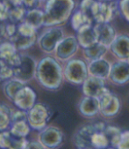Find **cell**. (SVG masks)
Instances as JSON below:
<instances>
[{"label": "cell", "mask_w": 129, "mask_h": 149, "mask_svg": "<svg viewBox=\"0 0 129 149\" xmlns=\"http://www.w3.org/2000/svg\"><path fill=\"white\" fill-rule=\"evenodd\" d=\"M74 6L73 0H48L44 12V26H52L65 22Z\"/></svg>", "instance_id": "obj_2"}, {"label": "cell", "mask_w": 129, "mask_h": 149, "mask_svg": "<svg viewBox=\"0 0 129 149\" xmlns=\"http://www.w3.org/2000/svg\"><path fill=\"white\" fill-rule=\"evenodd\" d=\"M39 141L48 149H55L59 147L63 140V134L56 127L48 126L42 129L39 134Z\"/></svg>", "instance_id": "obj_9"}, {"label": "cell", "mask_w": 129, "mask_h": 149, "mask_svg": "<svg viewBox=\"0 0 129 149\" xmlns=\"http://www.w3.org/2000/svg\"><path fill=\"white\" fill-rule=\"evenodd\" d=\"M100 113L105 116H115L120 109V102L117 96L112 95L109 90L104 93L99 98Z\"/></svg>", "instance_id": "obj_12"}, {"label": "cell", "mask_w": 129, "mask_h": 149, "mask_svg": "<svg viewBox=\"0 0 129 149\" xmlns=\"http://www.w3.org/2000/svg\"><path fill=\"white\" fill-rule=\"evenodd\" d=\"M106 125L103 123H98L94 125H84L80 128L74 136V144L80 149V148H92L91 139L93 134L97 131H105Z\"/></svg>", "instance_id": "obj_6"}, {"label": "cell", "mask_w": 129, "mask_h": 149, "mask_svg": "<svg viewBox=\"0 0 129 149\" xmlns=\"http://www.w3.org/2000/svg\"><path fill=\"white\" fill-rule=\"evenodd\" d=\"M27 143L25 138L14 136L11 132H0V148L2 149H23Z\"/></svg>", "instance_id": "obj_16"}, {"label": "cell", "mask_w": 129, "mask_h": 149, "mask_svg": "<svg viewBox=\"0 0 129 149\" xmlns=\"http://www.w3.org/2000/svg\"><path fill=\"white\" fill-rule=\"evenodd\" d=\"M37 0H22V3L26 7H33Z\"/></svg>", "instance_id": "obj_40"}, {"label": "cell", "mask_w": 129, "mask_h": 149, "mask_svg": "<svg viewBox=\"0 0 129 149\" xmlns=\"http://www.w3.org/2000/svg\"><path fill=\"white\" fill-rule=\"evenodd\" d=\"M111 70V64L103 57L91 61L88 66V72L90 76L97 77L102 79H106L110 76Z\"/></svg>", "instance_id": "obj_14"}, {"label": "cell", "mask_w": 129, "mask_h": 149, "mask_svg": "<svg viewBox=\"0 0 129 149\" xmlns=\"http://www.w3.org/2000/svg\"><path fill=\"white\" fill-rule=\"evenodd\" d=\"M18 49L12 42H5L0 44V58L10 65L13 59L19 55Z\"/></svg>", "instance_id": "obj_22"}, {"label": "cell", "mask_w": 129, "mask_h": 149, "mask_svg": "<svg viewBox=\"0 0 129 149\" xmlns=\"http://www.w3.org/2000/svg\"><path fill=\"white\" fill-rule=\"evenodd\" d=\"M9 8L5 4L0 2V21H4L9 19Z\"/></svg>", "instance_id": "obj_37"}, {"label": "cell", "mask_w": 129, "mask_h": 149, "mask_svg": "<svg viewBox=\"0 0 129 149\" xmlns=\"http://www.w3.org/2000/svg\"><path fill=\"white\" fill-rule=\"evenodd\" d=\"M12 112L9 108L0 103V132L6 131L12 123Z\"/></svg>", "instance_id": "obj_30"}, {"label": "cell", "mask_w": 129, "mask_h": 149, "mask_svg": "<svg viewBox=\"0 0 129 149\" xmlns=\"http://www.w3.org/2000/svg\"><path fill=\"white\" fill-rule=\"evenodd\" d=\"M36 102V94L29 86H25L17 93L13 99L14 104L22 110L28 111L34 105Z\"/></svg>", "instance_id": "obj_10"}, {"label": "cell", "mask_w": 129, "mask_h": 149, "mask_svg": "<svg viewBox=\"0 0 129 149\" xmlns=\"http://www.w3.org/2000/svg\"><path fill=\"white\" fill-rule=\"evenodd\" d=\"M64 75L70 82L74 84H81L87 79L88 67L82 60L73 59L68 63L64 71Z\"/></svg>", "instance_id": "obj_7"}, {"label": "cell", "mask_w": 129, "mask_h": 149, "mask_svg": "<svg viewBox=\"0 0 129 149\" xmlns=\"http://www.w3.org/2000/svg\"><path fill=\"white\" fill-rule=\"evenodd\" d=\"M104 149H118V148H117V147H114V146H107V147H106V148H104Z\"/></svg>", "instance_id": "obj_42"}, {"label": "cell", "mask_w": 129, "mask_h": 149, "mask_svg": "<svg viewBox=\"0 0 129 149\" xmlns=\"http://www.w3.org/2000/svg\"><path fill=\"white\" fill-rule=\"evenodd\" d=\"M37 65L34 59L25 54H19V63L12 67L13 77L24 83L30 81L36 74Z\"/></svg>", "instance_id": "obj_5"}, {"label": "cell", "mask_w": 129, "mask_h": 149, "mask_svg": "<svg viewBox=\"0 0 129 149\" xmlns=\"http://www.w3.org/2000/svg\"><path fill=\"white\" fill-rule=\"evenodd\" d=\"M78 41L74 36L64 37L55 49V55L60 60L65 61L70 59L78 49Z\"/></svg>", "instance_id": "obj_11"}, {"label": "cell", "mask_w": 129, "mask_h": 149, "mask_svg": "<svg viewBox=\"0 0 129 149\" xmlns=\"http://www.w3.org/2000/svg\"><path fill=\"white\" fill-rule=\"evenodd\" d=\"M80 112L88 117L94 116L100 112V104L99 99L96 97L85 96L79 104Z\"/></svg>", "instance_id": "obj_20"}, {"label": "cell", "mask_w": 129, "mask_h": 149, "mask_svg": "<svg viewBox=\"0 0 129 149\" xmlns=\"http://www.w3.org/2000/svg\"><path fill=\"white\" fill-rule=\"evenodd\" d=\"M36 76L40 84L47 89L55 90L62 81V71L54 58L47 56L39 62Z\"/></svg>", "instance_id": "obj_1"}, {"label": "cell", "mask_w": 129, "mask_h": 149, "mask_svg": "<svg viewBox=\"0 0 129 149\" xmlns=\"http://www.w3.org/2000/svg\"><path fill=\"white\" fill-rule=\"evenodd\" d=\"M80 149H90V148H80Z\"/></svg>", "instance_id": "obj_43"}, {"label": "cell", "mask_w": 129, "mask_h": 149, "mask_svg": "<svg viewBox=\"0 0 129 149\" xmlns=\"http://www.w3.org/2000/svg\"><path fill=\"white\" fill-rule=\"evenodd\" d=\"M13 77L12 68L0 58V81H6Z\"/></svg>", "instance_id": "obj_32"}, {"label": "cell", "mask_w": 129, "mask_h": 149, "mask_svg": "<svg viewBox=\"0 0 129 149\" xmlns=\"http://www.w3.org/2000/svg\"><path fill=\"white\" fill-rule=\"evenodd\" d=\"M108 47L101 44L99 42H97L92 46L84 49V55L88 59H90L91 61L97 60V59L102 58L105 54L106 53Z\"/></svg>", "instance_id": "obj_24"}, {"label": "cell", "mask_w": 129, "mask_h": 149, "mask_svg": "<svg viewBox=\"0 0 129 149\" xmlns=\"http://www.w3.org/2000/svg\"><path fill=\"white\" fill-rule=\"evenodd\" d=\"M23 149H45L40 141H27Z\"/></svg>", "instance_id": "obj_39"}, {"label": "cell", "mask_w": 129, "mask_h": 149, "mask_svg": "<svg viewBox=\"0 0 129 149\" xmlns=\"http://www.w3.org/2000/svg\"><path fill=\"white\" fill-rule=\"evenodd\" d=\"M113 54L120 60H129V37L119 36L115 38L110 46Z\"/></svg>", "instance_id": "obj_19"}, {"label": "cell", "mask_w": 129, "mask_h": 149, "mask_svg": "<svg viewBox=\"0 0 129 149\" xmlns=\"http://www.w3.org/2000/svg\"><path fill=\"white\" fill-rule=\"evenodd\" d=\"M10 132L14 136L19 138H25L30 132V125L27 121H19V122L12 123V127Z\"/></svg>", "instance_id": "obj_27"}, {"label": "cell", "mask_w": 129, "mask_h": 149, "mask_svg": "<svg viewBox=\"0 0 129 149\" xmlns=\"http://www.w3.org/2000/svg\"><path fill=\"white\" fill-rule=\"evenodd\" d=\"M108 89L105 86L104 79L90 76L83 82V92L85 96L99 98Z\"/></svg>", "instance_id": "obj_13"}, {"label": "cell", "mask_w": 129, "mask_h": 149, "mask_svg": "<svg viewBox=\"0 0 129 149\" xmlns=\"http://www.w3.org/2000/svg\"><path fill=\"white\" fill-rule=\"evenodd\" d=\"M7 1L12 6H21L22 3V0H7Z\"/></svg>", "instance_id": "obj_41"}, {"label": "cell", "mask_w": 129, "mask_h": 149, "mask_svg": "<svg viewBox=\"0 0 129 149\" xmlns=\"http://www.w3.org/2000/svg\"><path fill=\"white\" fill-rule=\"evenodd\" d=\"M17 33H19L23 36L33 37V36H36V29L24 21L23 23H20L17 26Z\"/></svg>", "instance_id": "obj_33"}, {"label": "cell", "mask_w": 129, "mask_h": 149, "mask_svg": "<svg viewBox=\"0 0 129 149\" xmlns=\"http://www.w3.org/2000/svg\"><path fill=\"white\" fill-rule=\"evenodd\" d=\"M25 86L26 85L24 82H22L15 78H12V79H7L6 81V83L4 84V86H3V90H4L5 95L10 100L13 101L17 93Z\"/></svg>", "instance_id": "obj_23"}, {"label": "cell", "mask_w": 129, "mask_h": 149, "mask_svg": "<svg viewBox=\"0 0 129 149\" xmlns=\"http://www.w3.org/2000/svg\"><path fill=\"white\" fill-rule=\"evenodd\" d=\"M24 21L38 29L41 26H44V12L38 9L29 10L26 13Z\"/></svg>", "instance_id": "obj_21"}, {"label": "cell", "mask_w": 129, "mask_h": 149, "mask_svg": "<svg viewBox=\"0 0 129 149\" xmlns=\"http://www.w3.org/2000/svg\"><path fill=\"white\" fill-rule=\"evenodd\" d=\"M120 11L127 21H129V0H122L120 2Z\"/></svg>", "instance_id": "obj_38"}, {"label": "cell", "mask_w": 129, "mask_h": 149, "mask_svg": "<svg viewBox=\"0 0 129 149\" xmlns=\"http://www.w3.org/2000/svg\"><path fill=\"white\" fill-rule=\"evenodd\" d=\"M0 32H1V30H0Z\"/></svg>", "instance_id": "obj_44"}, {"label": "cell", "mask_w": 129, "mask_h": 149, "mask_svg": "<svg viewBox=\"0 0 129 149\" xmlns=\"http://www.w3.org/2000/svg\"><path fill=\"white\" fill-rule=\"evenodd\" d=\"M71 25L72 27L76 31H78L79 29L86 25H92V22L90 19L80 10L74 13L71 19Z\"/></svg>", "instance_id": "obj_28"}, {"label": "cell", "mask_w": 129, "mask_h": 149, "mask_svg": "<svg viewBox=\"0 0 129 149\" xmlns=\"http://www.w3.org/2000/svg\"><path fill=\"white\" fill-rule=\"evenodd\" d=\"M104 132L108 138L110 146L117 147L121 138V131L115 126H106Z\"/></svg>", "instance_id": "obj_29"}, {"label": "cell", "mask_w": 129, "mask_h": 149, "mask_svg": "<svg viewBox=\"0 0 129 149\" xmlns=\"http://www.w3.org/2000/svg\"><path fill=\"white\" fill-rule=\"evenodd\" d=\"M80 10L92 23H108L113 17V8L111 5L95 0H83Z\"/></svg>", "instance_id": "obj_3"}, {"label": "cell", "mask_w": 129, "mask_h": 149, "mask_svg": "<svg viewBox=\"0 0 129 149\" xmlns=\"http://www.w3.org/2000/svg\"><path fill=\"white\" fill-rule=\"evenodd\" d=\"M77 39L78 41L79 45H81L84 49L89 48L98 42V36H97L94 26L86 25L81 27L77 31Z\"/></svg>", "instance_id": "obj_18"}, {"label": "cell", "mask_w": 129, "mask_h": 149, "mask_svg": "<svg viewBox=\"0 0 129 149\" xmlns=\"http://www.w3.org/2000/svg\"><path fill=\"white\" fill-rule=\"evenodd\" d=\"M3 33L5 36H6L8 38H12V36H15V34L17 33V26H15L14 23H10L7 24L5 27H4V30Z\"/></svg>", "instance_id": "obj_36"}, {"label": "cell", "mask_w": 129, "mask_h": 149, "mask_svg": "<svg viewBox=\"0 0 129 149\" xmlns=\"http://www.w3.org/2000/svg\"><path fill=\"white\" fill-rule=\"evenodd\" d=\"M26 13L24 7L21 6H13V8L9 10V19L12 23H18L25 18Z\"/></svg>", "instance_id": "obj_31"}, {"label": "cell", "mask_w": 129, "mask_h": 149, "mask_svg": "<svg viewBox=\"0 0 129 149\" xmlns=\"http://www.w3.org/2000/svg\"><path fill=\"white\" fill-rule=\"evenodd\" d=\"M52 116L50 108L44 103H37L27 111V122L34 130L41 131L47 127V124Z\"/></svg>", "instance_id": "obj_4"}, {"label": "cell", "mask_w": 129, "mask_h": 149, "mask_svg": "<svg viewBox=\"0 0 129 149\" xmlns=\"http://www.w3.org/2000/svg\"><path fill=\"white\" fill-rule=\"evenodd\" d=\"M109 77L117 84H125L129 81V60H120L112 65Z\"/></svg>", "instance_id": "obj_15"}, {"label": "cell", "mask_w": 129, "mask_h": 149, "mask_svg": "<svg viewBox=\"0 0 129 149\" xmlns=\"http://www.w3.org/2000/svg\"><path fill=\"white\" fill-rule=\"evenodd\" d=\"M12 123L19 122V121H27V111L19 109L12 113Z\"/></svg>", "instance_id": "obj_34"}, {"label": "cell", "mask_w": 129, "mask_h": 149, "mask_svg": "<svg viewBox=\"0 0 129 149\" xmlns=\"http://www.w3.org/2000/svg\"><path fill=\"white\" fill-rule=\"evenodd\" d=\"M118 149H129V131L123 132L119 143L117 146Z\"/></svg>", "instance_id": "obj_35"}, {"label": "cell", "mask_w": 129, "mask_h": 149, "mask_svg": "<svg viewBox=\"0 0 129 149\" xmlns=\"http://www.w3.org/2000/svg\"><path fill=\"white\" fill-rule=\"evenodd\" d=\"M94 27L98 36V42L110 47L117 37L112 26L108 23H98Z\"/></svg>", "instance_id": "obj_17"}, {"label": "cell", "mask_w": 129, "mask_h": 149, "mask_svg": "<svg viewBox=\"0 0 129 149\" xmlns=\"http://www.w3.org/2000/svg\"><path fill=\"white\" fill-rule=\"evenodd\" d=\"M63 31L59 27H52L43 33L38 40L40 48L47 53L55 50L59 42L64 38Z\"/></svg>", "instance_id": "obj_8"}, {"label": "cell", "mask_w": 129, "mask_h": 149, "mask_svg": "<svg viewBox=\"0 0 129 149\" xmlns=\"http://www.w3.org/2000/svg\"><path fill=\"white\" fill-rule=\"evenodd\" d=\"M92 148L94 149H104L110 146L107 136L106 135L104 131H97L91 139Z\"/></svg>", "instance_id": "obj_26"}, {"label": "cell", "mask_w": 129, "mask_h": 149, "mask_svg": "<svg viewBox=\"0 0 129 149\" xmlns=\"http://www.w3.org/2000/svg\"><path fill=\"white\" fill-rule=\"evenodd\" d=\"M36 41V36L33 37H26L19 35V33H16L14 36L11 38V42L16 46V48L19 50L26 49L33 46Z\"/></svg>", "instance_id": "obj_25"}]
</instances>
